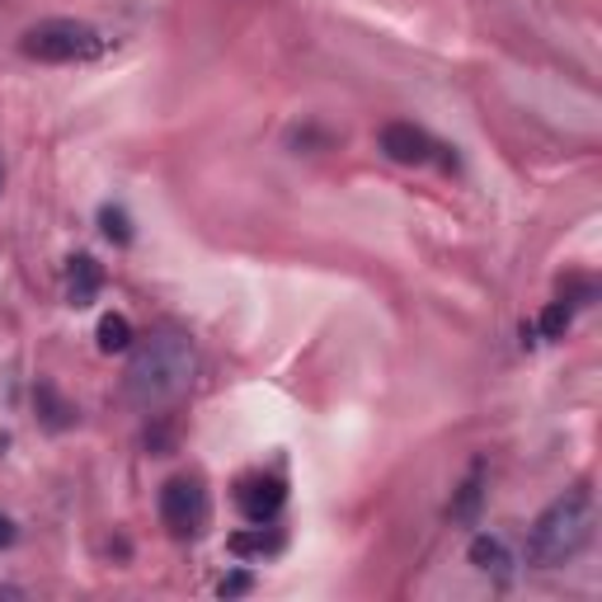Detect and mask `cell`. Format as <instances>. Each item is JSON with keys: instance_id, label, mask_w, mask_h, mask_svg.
Segmentation results:
<instances>
[{"instance_id": "6da1fadb", "label": "cell", "mask_w": 602, "mask_h": 602, "mask_svg": "<svg viewBox=\"0 0 602 602\" xmlns=\"http://www.w3.org/2000/svg\"><path fill=\"white\" fill-rule=\"evenodd\" d=\"M194 372H198V354L188 344V335L155 329V335L137 344L128 372H123V395H128V405L141 409V415H161V409H170L188 391Z\"/></svg>"}, {"instance_id": "7a4b0ae2", "label": "cell", "mask_w": 602, "mask_h": 602, "mask_svg": "<svg viewBox=\"0 0 602 602\" xmlns=\"http://www.w3.org/2000/svg\"><path fill=\"white\" fill-rule=\"evenodd\" d=\"M593 536V503L583 489L575 495L556 499L551 509L532 522V536H528V560L542 565V569H556L565 560H575Z\"/></svg>"}, {"instance_id": "3957f363", "label": "cell", "mask_w": 602, "mask_h": 602, "mask_svg": "<svg viewBox=\"0 0 602 602\" xmlns=\"http://www.w3.org/2000/svg\"><path fill=\"white\" fill-rule=\"evenodd\" d=\"M104 47V34H94L81 20H43L20 38V53L34 61H90Z\"/></svg>"}, {"instance_id": "277c9868", "label": "cell", "mask_w": 602, "mask_h": 602, "mask_svg": "<svg viewBox=\"0 0 602 602\" xmlns=\"http://www.w3.org/2000/svg\"><path fill=\"white\" fill-rule=\"evenodd\" d=\"M161 522L174 536H198L208 522V489L194 475H174L161 489Z\"/></svg>"}, {"instance_id": "5b68a950", "label": "cell", "mask_w": 602, "mask_h": 602, "mask_svg": "<svg viewBox=\"0 0 602 602\" xmlns=\"http://www.w3.org/2000/svg\"><path fill=\"white\" fill-rule=\"evenodd\" d=\"M282 499H288V489H282L278 475H245L241 489H235V503H241V513L250 522H259V528H268V522L278 518Z\"/></svg>"}, {"instance_id": "8992f818", "label": "cell", "mask_w": 602, "mask_h": 602, "mask_svg": "<svg viewBox=\"0 0 602 602\" xmlns=\"http://www.w3.org/2000/svg\"><path fill=\"white\" fill-rule=\"evenodd\" d=\"M382 151L391 155L395 165H429L433 161V141L424 128H415V123H386L382 128Z\"/></svg>"}, {"instance_id": "52a82bcc", "label": "cell", "mask_w": 602, "mask_h": 602, "mask_svg": "<svg viewBox=\"0 0 602 602\" xmlns=\"http://www.w3.org/2000/svg\"><path fill=\"white\" fill-rule=\"evenodd\" d=\"M104 288V268L94 264L90 255H76L71 268H67V297H71V306H90L94 297H100Z\"/></svg>"}, {"instance_id": "ba28073f", "label": "cell", "mask_w": 602, "mask_h": 602, "mask_svg": "<svg viewBox=\"0 0 602 602\" xmlns=\"http://www.w3.org/2000/svg\"><path fill=\"white\" fill-rule=\"evenodd\" d=\"M471 565L475 569H485V575H509V546H503L499 542V536H475V542H471Z\"/></svg>"}, {"instance_id": "9c48e42d", "label": "cell", "mask_w": 602, "mask_h": 602, "mask_svg": "<svg viewBox=\"0 0 602 602\" xmlns=\"http://www.w3.org/2000/svg\"><path fill=\"white\" fill-rule=\"evenodd\" d=\"M94 339H100L104 354H123V348L132 344V321H128V315H118V311H108V315H100Z\"/></svg>"}, {"instance_id": "30bf717a", "label": "cell", "mask_w": 602, "mask_h": 602, "mask_svg": "<svg viewBox=\"0 0 602 602\" xmlns=\"http://www.w3.org/2000/svg\"><path fill=\"white\" fill-rule=\"evenodd\" d=\"M481 499H485V481H481V466H471V475L462 481V489L452 495V518L456 522H471L481 513Z\"/></svg>"}, {"instance_id": "8fae6325", "label": "cell", "mask_w": 602, "mask_h": 602, "mask_svg": "<svg viewBox=\"0 0 602 602\" xmlns=\"http://www.w3.org/2000/svg\"><path fill=\"white\" fill-rule=\"evenodd\" d=\"M278 546H282V542H278L274 532H264L259 522H255V532H241V536H231V551H235V556H274Z\"/></svg>"}, {"instance_id": "7c38bea8", "label": "cell", "mask_w": 602, "mask_h": 602, "mask_svg": "<svg viewBox=\"0 0 602 602\" xmlns=\"http://www.w3.org/2000/svg\"><path fill=\"white\" fill-rule=\"evenodd\" d=\"M569 321H575V306H569V301H551L542 311V321H536V329H542V339H565Z\"/></svg>"}, {"instance_id": "4fadbf2b", "label": "cell", "mask_w": 602, "mask_h": 602, "mask_svg": "<svg viewBox=\"0 0 602 602\" xmlns=\"http://www.w3.org/2000/svg\"><path fill=\"white\" fill-rule=\"evenodd\" d=\"M100 227H104L108 241H118V245L132 241V227H128V212L123 208H100Z\"/></svg>"}, {"instance_id": "5bb4252c", "label": "cell", "mask_w": 602, "mask_h": 602, "mask_svg": "<svg viewBox=\"0 0 602 602\" xmlns=\"http://www.w3.org/2000/svg\"><path fill=\"white\" fill-rule=\"evenodd\" d=\"M38 401L47 405V424H53V429H67V424H71V409L57 401L53 386H38Z\"/></svg>"}, {"instance_id": "9a60e30c", "label": "cell", "mask_w": 602, "mask_h": 602, "mask_svg": "<svg viewBox=\"0 0 602 602\" xmlns=\"http://www.w3.org/2000/svg\"><path fill=\"white\" fill-rule=\"evenodd\" d=\"M250 583H255L250 575H227V579L217 583V593H221V598H235V593H250Z\"/></svg>"}, {"instance_id": "2e32d148", "label": "cell", "mask_w": 602, "mask_h": 602, "mask_svg": "<svg viewBox=\"0 0 602 602\" xmlns=\"http://www.w3.org/2000/svg\"><path fill=\"white\" fill-rule=\"evenodd\" d=\"M10 542H14V522L0 513V546H10Z\"/></svg>"}, {"instance_id": "e0dca14e", "label": "cell", "mask_w": 602, "mask_h": 602, "mask_svg": "<svg viewBox=\"0 0 602 602\" xmlns=\"http://www.w3.org/2000/svg\"><path fill=\"white\" fill-rule=\"evenodd\" d=\"M0 184H5V170H0Z\"/></svg>"}]
</instances>
